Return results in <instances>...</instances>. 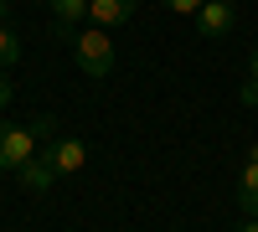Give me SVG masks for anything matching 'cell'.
Masks as SVG:
<instances>
[{"label": "cell", "mask_w": 258, "mask_h": 232, "mask_svg": "<svg viewBox=\"0 0 258 232\" xmlns=\"http://www.w3.org/2000/svg\"><path fill=\"white\" fill-rule=\"evenodd\" d=\"M41 144H52V119L47 114H36L31 124H6L0 119V171H21L26 160L41 155Z\"/></svg>", "instance_id": "6da1fadb"}, {"label": "cell", "mask_w": 258, "mask_h": 232, "mask_svg": "<svg viewBox=\"0 0 258 232\" xmlns=\"http://www.w3.org/2000/svg\"><path fill=\"white\" fill-rule=\"evenodd\" d=\"M68 41H73V57H78L83 78L103 83V78L114 72V36L103 31V26H88V31H73Z\"/></svg>", "instance_id": "7a4b0ae2"}, {"label": "cell", "mask_w": 258, "mask_h": 232, "mask_svg": "<svg viewBox=\"0 0 258 232\" xmlns=\"http://www.w3.org/2000/svg\"><path fill=\"white\" fill-rule=\"evenodd\" d=\"M47 160H52V171H57V176H78L83 165H88V144H83L78 134H62V139L47 144Z\"/></svg>", "instance_id": "3957f363"}, {"label": "cell", "mask_w": 258, "mask_h": 232, "mask_svg": "<svg viewBox=\"0 0 258 232\" xmlns=\"http://www.w3.org/2000/svg\"><path fill=\"white\" fill-rule=\"evenodd\" d=\"M129 16H135V0H88V21L103 26V31L129 26Z\"/></svg>", "instance_id": "277c9868"}, {"label": "cell", "mask_w": 258, "mask_h": 232, "mask_svg": "<svg viewBox=\"0 0 258 232\" xmlns=\"http://www.w3.org/2000/svg\"><path fill=\"white\" fill-rule=\"evenodd\" d=\"M191 21H197V31H202V36H227L232 26H238L232 6H222V0H207V6H202L197 16H191Z\"/></svg>", "instance_id": "5b68a950"}, {"label": "cell", "mask_w": 258, "mask_h": 232, "mask_svg": "<svg viewBox=\"0 0 258 232\" xmlns=\"http://www.w3.org/2000/svg\"><path fill=\"white\" fill-rule=\"evenodd\" d=\"M16 181L26 186V191H52V181H57V171H52V160H47V150H41L36 160H26L16 171Z\"/></svg>", "instance_id": "8992f818"}, {"label": "cell", "mask_w": 258, "mask_h": 232, "mask_svg": "<svg viewBox=\"0 0 258 232\" xmlns=\"http://www.w3.org/2000/svg\"><path fill=\"white\" fill-rule=\"evenodd\" d=\"M52 21L62 36H73L78 21H88V0H52Z\"/></svg>", "instance_id": "52a82bcc"}, {"label": "cell", "mask_w": 258, "mask_h": 232, "mask_svg": "<svg viewBox=\"0 0 258 232\" xmlns=\"http://www.w3.org/2000/svg\"><path fill=\"white\" fill-rule=\"evenodd\" d=\"M238 206L243 217H258V160L243 165V181H238Z\"/></svg>", "instance_id": "ba28073f"}, {"label": "cell", "mask_w": 258, "mask_h": 232, "mask_svg": "<svg viewBox=\"0 0 258 232\" xmlns=\"http://www.w3.org/2000/svg\"><path fill=\"white\" fill-rule=\"evenodd\" d=\"M16 62H21V36L11 31V26H0V67H16Z\"/></svg>", "instance_id": "9c48e42d"}, {"label": "cell", "mask_w": 258, "mask_h": 232, "mask_svg": "<svg viewBox=\"0 0 258 232\" xmlns=\"http://www.w3.org/2000/svg\"><path fill=\"white\" fill-rule=\"evenodd\" d=\"M160 6H165V11H176V16H197L207 0H160Z\"/></svg>", "instance_id": "30bf717a"}, {"label": "cell", "mask_w": 258, "mask_h": 232, "mask_svg": "<svg viewBox=\"0 0 258 232\" xmlns=\"http://www.w3.org/2000/svg\"><path fill=\"white\" fill-rule=\"evenodd\" d=\"M11 98H16V83H11V72H6V67H0V114L11 109Z\"/></svg>", "instance_id": "8fae6325"}, {"label": "cell", "mask_w": 258, "mask_h": 232, "mask_svg": "<svg viewBox=\"0 0 258 232\" xmlns=\"http://www.w3.org/2000/svg\"><path fill=\"white\" fill-rule=\"evenodd\" d=\"M238 98H243V103H248V109H258V83H253V78H248V83H243V93H238Z\"/></svg>", "instance_id": "7c38bea8"}, {"label": "cell", "mask_w": 258, "mask_h": 232, "mask_svg": "<svg viewBox=\"0 0 258 232\" xmlns=\"http://www.w3.org/2000/svg\"><path fill=\"white\" fill-rule=\"evenodd\" d=\"M6 16H11V0H0V26H6Z\"/></svg>", "instance_id": "4fadbf2b"}, {"label": "cell", "mask_w": 258, "mask_h": 232, "mask_svg": "<svg viewBox=\"0 0 258 232\" xmlns=\"http://www.w3.org/2000/svg\"><path fill=\"white\" fill-rule=\"evenodd\" d=\"M243 232H258V217H248V222H243Z\"/></svg>", "instance_id": "5bb4252c"}, {"label": "cell", "mask_w": 258, "mask_h": 232, "mask_svg": "<svg viewBox=\"0 0 258 232\" xmlns=\"http://www.w3.org/2000/svg\"><path fill=\"white\" fill-rule=\"evenodd\" d=\"M253 83H258V52H253Z\"/></svg>", "instance_id": "9a60e30c"}, {"label": "cell", "mask_w": 258, "mask_h": 232, "mask_svg": "<svg viewBox=\"0 0 258 232\" xmlns=\"http://www.w3.org/2000/svg\"><path fill=\"white\" fill-rule=\"evenodd\" d=\"M248 160H258V144H253V150H248Z\"/></svg>", "instance_id": "2e32d148"}, {"label": "cell", "mask_w": 258, "mask_h": 232, "mask_svg": "<svg viewBox=\"0 0 258 232\" xmlns=\"http://www.w3.org/2000/svg\"><path fill=\"white\" fill-rule=\"evenodd\" d=\"M222 6H238V0H222Z\"/></svg>", "instance_id": "e0dca14e"}]
</instances>
